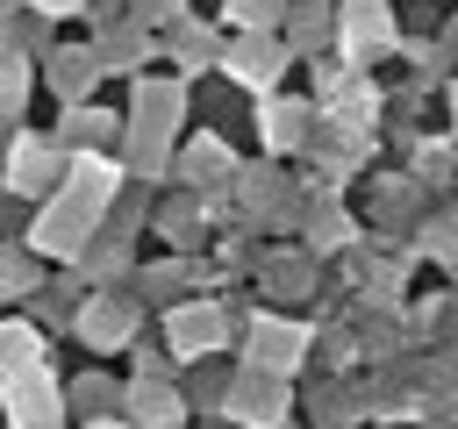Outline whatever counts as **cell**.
<instances>
[{"label":"cell","instance_id":"obj_1","mask_svg":"<svg viewBox=\"0 0 458 429\" xmlns=\"http://www.w3.org/2000/svg\"><path fill=\"white\" fill-rule=\"evenodd\" d=\"M79 172H86V179H72V193H64V200H50V207L36 214V236H29L36 250H57V257H79V250H86L93 214H100V200H107L114 172H107V164H93V157H86Z\"/></svg>","mask_w":458,"mask_h":429},{"label":"cell","instance_id":"obj_2","mask_svg":"<svg viewBox=\"0 0 458 429\" xmlns=\"http://www.w3.org/2000/svg\"><path fill=\"white\" fill-rule=\"evenodd\" d=\"M57 379L43 372V365H21V372H7V422L14 429H57Z\"/></svg>","mask_w":458,"mask_h":429},{"label":"cell","instance_id":"obj_3","mask_svg":"<svg viewBox=\"0 0 458 429\" xmlns=\"http://www.w3.org/2000/svg\"><path fill=\"white\" fill-rule=\"evenodd\" d=\"M308 358V329L301 322H279V315H265V322H250V343H243V365H258V372H293Z\"/></svg>","mask_w":458,"mask_h":429},{"label":"cell","instance_id":"obj_4","mask_svg":"<svg viewBox=\"0 0 458 429\" xmlns=\"http://www.w3.org/2000/svg\"><path fill=\"white\" fill-rule=\"evenodd\" d=\"M222 408H229L236 422H250V429H279V422H286V379H279V372H258V365H250V372L236 379V393H229Z\"/></svg>","mask_w":458,"mask_h":429},{"label":"cell","instance_id":"obj_5","mask_svg":"<svg viewBox=\"0 0 458 429\" xmlns=\"http://www.w3.org/2000/svg\"><path fill=\"white\" fill-rule=\"evenodd\" d=\"M222 329H229V322H222V307H208V300H193V307H172V315H165V336H172V350H179V358H208V350L222 343Z\"/></svg>","mask_w":458,"mask_h":429},{"label":"cell","instance_id":"obj_6","mask_svg":"<svg viewBox=\"0 0 458 429\" xmlns=\"http://www.w3.org/2000/svg\"><path fill=\"white\" fill-rule=\"evenodd\" d=\"M64 157H57V143H43V136H21L14 143V157H7V186L14 193H50L64 172H57Z\"/></svg>","mask_w":458,"mask_h":429},{"label":"cell","instance_id":"obj_7","mask_svg":"<svg viewBox=\"0 0 458 429\" xmlns=\"http://www.w3.org/2000/svg\"><path fill=\"white\" fill-rule=\"evenodd\" d=\"M79 336H86L93 350H122V343L136 336V307H129V300H114V293H100V300H86Z\"/></svg>","mask_w":458,"mask_h":429},{"label":"cell","instance_id":"obj_8","mask_svg":"<svg viewBox=\"0 0 458 429\" xmlns=\"http://www.w3.org/2000/svg\"><path fill=\"white\" fill-rule=\"evenodd\" d=\"M229 72H236L243 86H272V79L286 72V57H279V43H272L265 29H250V36H243V43L229 50Z\"/></svg>","mask_w":458,"mask_h":429},{"label":"cell","instance_id":"obj_9","mask_svg":"<svg viewBox=\"0 0 458 429\" xmlns=\"http://www.w3.org/2000/svg\"><path fill=\"white\" fill-rule=\"evenodd\" d=\"M129 415H136L143 429H179V415H186V408H179V393H172V386L136 379V386H129Z\"/></svg>","mask_w":458,"mask_h":429},{"label":"cell","instance_id":"obj_10","mask_svg":"<svg viewBox=\"0 0 458 429\" xmlns=\"http://www.w3.org/2000/svg\"><path fill=\"white\" fill-rule=\"evenodd\" d=\"M21 365H43V336L29 322H0V379L21 372Z\"/></svg>","mask_w":458,"mask_h":429},{"label":"cell","instance_id":"obj_11","mask_svg":"<svg viewBox=\"0 0 458 429\" xmlns=\"http://www.w3.org/2000/svg\"><path fill=\"white\" fill-rule=\"evenodd\" d=\"M301 114H308L301 100H272V107H265V143H272V150H286V143H301V129H308Z\"/></svg>","mask_w":458,"mask_h":429},{"label":"cell","instance_id":"obj_12","mask_svg":"<svg viewBox=\"0 0 458 429\" xmlns=\"http://www.w3.org/2000/svg\"><path fill=\"white\" fill-rule=\"evenodd\" d=\"M351 36H358V43H379V36H386V14H379L372 0H358V7H351Z\"/></svg>","mask_w":458,"mask_h":429},{"label":"cell","instance_id":"obj_13","mask_svg":"<svg viewBox=\"0 0 458 429\" xmlns=\"http://www.w3.org/2000/svg\"><path fill=\"white\" fill-rule=\"evenodd\" d=\"M29 286H36V279H29V265H21V257H0V300H21Z\"/></svg>","mask_w":458,"mask_h":429},{"label":"cell","instance_id":"obj_14","mask_svg":"<svg viewBox=\"0 0 458 429\" xmlns=\"http://www.w3.org/2000/svg\"><path fill=\"white\" fill-rule=\"evenodd\" d=\"M229 14H236L243 29H272V14H279V0H229Z\"/></svg>","mask_w":458,"mask_h":429},{"label":"cell","instance_id":"obj_15","mask_svg":"<svg viewBox=\"0 0 458 429\" xmlns=\"http://www.w3.org/2000/svg\"><path fill=\"white\" fill-rule=\"evenodd\" d=\"M14 100H21V64L0 57V114H14Z\"/></svg>","mask_w":458,"mask_h":429},{"label":"cell","instance_id":"obj_16","mask_svg":"<svg viewBox=\"0 0 458 429\" xmlns=\"http://www.w3.org/2000/svg\"><path fill=\"white\" fill-rule=\"evenodd\" d=\"M79 408H107V386L100 379H79Z\"/></svg>","mask_w":458,"mask_h":429},{"label":"cell","instance_id":"obj_17","mask_svg":"<svg viewBox=\"0 0 458 429\" xmlns=\"http://www.w3.org/2000/svg\"><path fill=\"white\" fill-rule=\"evenodd\" d=\"M43 14H72V7H86V0H36Z\"/></svg>","mask_w":458,"mask_h":429},{"label":"cell","instance_id":"obj_18","mask_svg":"<svg viewBox=\"0 0 458 429\" xmlns=\"http://www.w3.org/2000/svg\"><path fill=\"white\" fill-rule=\"evenodd\" d=\"M93 429H114V422H93Z\"/></svg>","mask_w":458,"mask_h":429},{"label":"cell","instance_id":"obj_19","mask_svg":"<svg viewBox=\"0 0 458 429\" xmlns=\"http://www.w3.org/2000/svg\"><path fill=\"white\" fill-rule=\"evenodd\" d=\"M0 7H7V0H0Z\"/></svg>","mask_w":458,"mask_h":429}]
</instances>
